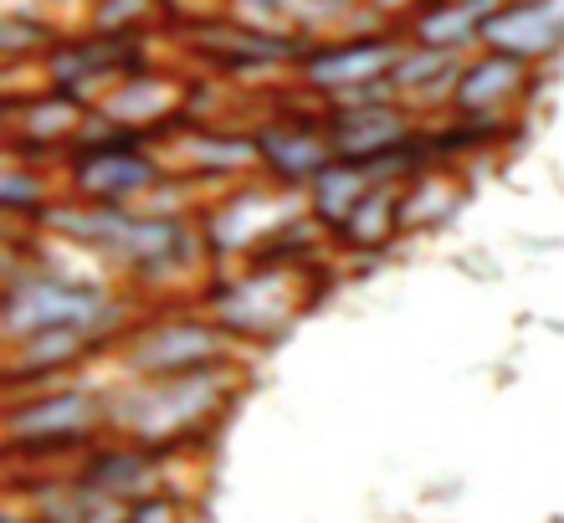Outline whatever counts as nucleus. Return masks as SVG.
Masks as SVG:
<instances>
[{
  "mask_svg": "<svg viewBox=\"0 0 564 523\" xmlns=\"http://www.w3.org/2000/svg\"><path fill=\"white\" fill-rule=\"evenodd\" d=\"M144 472H149V457H139V451H108V457H98L77 482L93 488V493H104V498H119L123 488L144 482Z\"/></svg>",
  "mask_w": 564,
  "mask_h": 523,
  "instance_id": "obj_17",
  "label": "nucleus"
},
{
  "mask_svg": "<svg viewBox=\"0 0 564 523\" xmlns=\"http://www.w3.org/2000/svg\"><path fill=\"white\" fill-rule=\"evenodd\" d=\"M160 108H164V88H160V83L134 77V83H129V88L108 103V113H113V119H154Z\"/></svg>",
  "mask_w": 564,
  "mask_h": 523,
  "instance_id": "obj_19",
  "label": "nucleus"
},
{
  "mask_svg": "<svg viewBox=\"0 0 564 523\" xmlns=\"http://www.w3.org/2000/svg\"><path fill=\"white\" fill-rule=\"evenodd\" d=\"M119 523H175V509H170V503H160V498H149V503L123 509Z\"/></svg>",
  "mask_w": 564,
  "mask_h": 523,
  "instance_id": "obj_21",
  "label": "nucleus"
},
{
  "mask_svg": "<svg viewBox=\"0 0 564 523\" xmlns=\"http://www.w3.org/2000/svg\"><path fill=\"white\" fill-rule=\"evenodd\" d=\"M395 226H401V195L390 190V185H375L365 200L355 206V216L344 221V237L359 241V247H380V241L395 237Z\"/></svg>",
  "mask_w": 564,
  "mask_h": 523,
  "instance_id": "obj_15",
  "label": "nucleus"
},
{
  "mask_svg": "<svg viewBox=\"0 0 564 523\" xmlns=\"http://www.w3.org/2000/svg\"><path fill=\"white\" fill-rule=\"evenodd\" d=\"M370 190H375V179H370V170L359 165V160H334L324 175L313 179V210H318V221L344 226Z\"/></svg>",
  "mask_w": 564,
  "mask_h": 523,
  "instance_id": "obj_13",
  "label": "nucleus"
},
{
  "mask_svg": "<svg viewBox=\"0 0 564 523\" xmlns=\"http://www.w3.org/2000/svg\"><path fill=\"white\" fill-rule=\"evenodd\" d=\"M113 62H123L119 46H67V52H57V57H52V77L67 88V83L93 77L98 67H113Z\"/></svg>",
  "mask_w": 564,
  "mask_h": 523,
  "instance_id": "obj_18",
  "label": "nucleus"
},
{
  "mask_svg": "<svg viewBox=\"0 0 564 523\" xmlns=\"http://www.w3.org/2000/svg\"><path fill=\"white\" fill-rule=\"evenodd\" d=\"M523 6H539V0H523Z\"/></svg>",
  "mask_w": 564,
  "mask_h": 523,
  "instance_id": "obj_23",
  "label": "nucleus"
},
{
  "mask_svg": "<svg viewBox=\"0 0 564 523\" xmlns=\"http://www.w3.org/2000/svg\"><path fill=\"white\" fill-rule=\"evenodd\" d=\"M324 134L339 160H375V154L405 144V113L390 103H355L344 113H334V123Z\"/></svg>",
  "mask_w": 564,
  "mask_h": 523,
  "instance_id": "obj_7",
  "label": "nucleus"
},
{
  "mask_svg": "<svg viewBox=\"0 0 564 523\" xmlns=\"http://www.w3.org/2000/svg\"><path fill=\"white\" fill-rule=\"evenodd\" d=\"M401 42H390V36H365V42H344V46H324V52H313L303 62V77H308V88L318 92H359L370 88V83H386L395 67H401Z\"/></svg>",
  "mask_w": 564,
  "mask_h": 523,
  "instance_id": "obj_3",
  "label": "nucleus"
},
{
  "mask_svg": "<svg viewBox=\"0 0 564 523\" xmlns=\"http://www.w3.org/2000/svg\"><path fill=\"white\" fill-rule=\"evenodd\" d=\"M0 200L6 206H42V179L21 175V170H6L0 175Z\"/></svg>",
  "mask_w": 564,
  "mask_h": 523,
  "instance_id": "obj_20",
  "label": "nucleus"
},
{
  "mask_svg": "<svg viewBox=\"0 0 564 523\" xmlns=\"http://www.w3.org/2000/svg\"><path fill=\"white\" fill-rule=\"evenodd\" d=\"M482 42H488V52H503V57L519 62L554 57L564 46V0H539V6L508 0L503 11L482 26Z\"/></svg>",
  "mask_w": 564,
  "mask_h": 523,
  "instance_id": "obj_4",
  "label": "nucleus"
},
{
  "mask_svg": "<svg viewBox=\"0 0 564 523\" xmlns=\"http://www.w3.org/2000/svg\"><path fill=\"white\" fill-rule=\"evenodd\" d=\"M11 523H15V519H11Z\"/></svg>",
  "mask_w": 564,
  "mask_h": 523,
  "instance_id": "obj_24",
  "label": "nucleus"
},
{
  "mask_svg": "<svg viewBox=\"0 0 564 523\" xmlns=\"http://www.w3.org/2000/svg\"><path fill=\"white\" fill-rule=\"evenodd\" d=\"M226 380L221 374H206V370H191V374H164L154 380L149 390L129 395V405H119V421L129 426L134 436H170L180 426H191L221 401Z\"/></svg>",
  "mask_w": 564,
  "mask_h": 523,
  "instance_id": "obj_2",
  "label": "nucleus"
},
{
  "mask_svg": "<svg viewBox=\"0 0 564 523\" xmlns=\"http://www.w3.org/2000/svg\"><path fill=\"white\" fill-rule=\"evenodd\" d=\"M247 6H252V11H278L282 0H247Z\"/></svg>",
  "mask_w": 564,
  "mask_h": 523,
  "instance_id": "obj_22",
  "label": "nucleus"
},
{
  "mask_svg": "<svg viewBox=\"0 0 564 523\" xmlns=\"http://www.w3.org/2000/svg\"><path fill=\"white\" fill-rule=\"evenodd\" d=\"M93 416H98V401H93V395H83V390H62V395H42V401L15 405L11 421H6V432H11L15 447H26V442L62 447V442H73Z\"/></svg>",
  "mask_w": 564,
  "mask_h": 523,
  "instance_id": "obj_6",
  "label": "nucleus"
},
{
  "mask_svg": "<svg viewBox=\"0 0 564 523\" xmlns=\"http://www.w3.org/2000/svg\"><path fill=\"white\" fill-rule=\"evenodd\" d=\"M108 318H113V303L98 287L67 283V277H11V298H6L11 345L42 329H98Z\"/></svg>",
  "mask_w": 564,
  "mask_h": 523,
  "instance_id": "obj_1",
  "label": "nucleus"
},
{
  "mask_svg": "<svg viewBox=\"0 0 564 523\" xmlns=\"http://www.w3.org/2000/svg\"><path fill=\"white\" fill-rule=\"evenodd\" d=\"M457 52H446V46H416V52H405L401 67L390 73V83L405 92H426V98H442V92H457Z\"/></svg>",
  "mask_w": 564,
  "mask_h": 523,
  "instance_id": "obj_14",
  "label": "nucleus"
},
{
  "mask_svg": "<svg viewBox=\"0 0 564 523\" xmlns=\"http://www.w3.org/2000/svg\"><path fill=\"white\" fill-rule=\"evenodd\" d=\"M216 355H221V329H210L200 318H175L144 334V345L134 349V370L164 380V374L206 370Z\"/></svg>",
  "mask_w": 564,
  "mask_h": 523,
  "instance_id": "obj_5",
  "label": "nucleus"
},
{
  "mask_svg": "<svg viewBox=\"0 0 564 523\" xmlns=\"http://www.w3.org/2000/svg\"><path fill=\"white\" fill-rule=\"evenodd\" d=\"M519 88H523V62L519 57H503V52H488L482 62L462 67L457 92H452V98H457L462 113H482V108L508 103Z\"/></svg>",
  "mask_w": 564,
  "mask_h": 523,
  "instance_id": "obj_11",
  "label": "nucleus"
},
{
  "mask_svg": "<svg viewBox=\"0 0 564 523\" xmlns=\"http://www.w3.org/2000/svg\"><path fill=\"white\" fill-rule=\"evenodd\" d=\"M149 179H154V165H149L144 154H129L123 144L77 154V190H88L93 200H104V206H119L123 195L144 190Z\"/></svg>",
  "mask_w": 564,
  "mask_h": 523,
  "instance_id": "obj_8",
  "label": "nucleus"
},
{
  "mask_svg": "<svg viewBox=\"0 0 564 523\" xmlns=\"http://www.w3.org/2000/svg\"><path fill=\"white\" fill-rule=\"evenodd\" d=\"M88 345V329H42L31 339H15V364L11 374H36V370H52V364H67L77 349Z\"/></svg>",
  "mask_w": 564,
  "mask_h": 523,
  "instance_id": "obj_16",
  "label": "nucleus"
},
{
  "mask_svg": "<svg viewBox=\"0 0 564 523\" xmlns=\"http://www.w3.org/2000/svg\"><path fill=\"white\" fill-rule=\"evenodd\" d=\"M508 0H442L436 11H426L416 21V42L421 46H446V52H462V42H482V26L503 11Z\"/></svg>",
  "mask_w": 564,
  "mask_h": 523,
  "instance_id": "obj_10",
  "label": "nucleus"
},
{
  "mask_svg": "<svg viewBox=\"0 0 564 523\" xmlns=\"http://www.w3.org/2000/svg\"><path fill=\"white\" fill-rule=\"evenodd\" d=\"M257 150L282 179H318L334 165L328 134H308V129H272V134L257 139Z\"/></svg>",
  "mask_w": 564,
  "mask_h": 523,
  "instance_id": "obj_12",
  "label": "nucleus"
},
{
  "mask_svg": "<svg viewBox=\"0 0 564 523\" xmlns=\"http://www.w3.org/2000/svg\"><path fill=\"white\" fill-rule=\"evenodd\" d=\"M221 318L226 329H278L282 318H288V283H282L278 272L268 277H241L237 287H226L221 293Z\"/></svg>",
  "mask_w": 564,
  "mask_h": 523,
  "instance_id": "obj_9",
  "label": "nucleus"
}]
</instances>
